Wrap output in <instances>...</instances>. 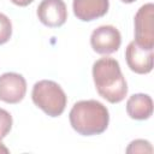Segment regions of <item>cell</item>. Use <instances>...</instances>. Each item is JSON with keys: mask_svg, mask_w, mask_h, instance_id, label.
Wrapping results in <instances>:
<instances>
[{"mask_svg": "<svg viewBox=\"0 0 154 154\" xmlns=\"http://www.w3.org/2000/svg\"><path fill=\"white\" fill-rule=\"evenodd\" d=\"M31 99L35 106L53 118L61 116L67 103V96L63 88L49 79H42L34 84Z\"/></svg>", "mask_w": 154, "mask_h": 154, "instance_id": "cell-3", "label": "cell"}, {"mask_svg": "<svg viewBox=\"0 0 154 154\" xmlns=\"http://www.w3.org/2000/svg\"><path fill=\"white\" fill-rule=\"evenodd\" d=\"M122 35L113 25H101L90 35V46L99 54H111L119 49Z\"/></svg>", "mask_w": 154, "mask_h": 154, "instance_id": "cell-5", "label": "cell"}, {"mask_svg": "<svg viewBox=\"0 0 154 154\" xmlns=\"http://www.w3.org/2000/svg\"><path fill=\"white\" fill-rule=\"evenodd\" d=\"M40 22L48 28H59L67 19V8L63 0H42L37 6Z\"/></svg>", "mask_w": 154, "mask_h": 154, "instance_id": "cell-7", "label": "cell"}, {"mask_svg": "<svg viewBox=\"0 0 154 154\" xmlns=\"http://www.w3.org/2000/svg\"><path fill=\"white\" fill-rule=\"evenodd\" d=\"M8 152H10V150H8L7 148H6V146H5V144H4L2 142H1V138H0V153H4V154H7Z\"/></svg>", "mask_w": 154, "mask_h": 154, "instance_id": "cell-15", "label": "cell"}, {"mask_svg": "<svg viewBox=\"0 0 154 154\" xmlns=\"http://www.w3.org/2000/svg\"><path fill=\"white\" fill-rule=\"evenodd\" d=\"M126 113L131 119L146 120L153 114V100L148 94L131 95L126 101Z\"/></svg>", "mask_w": 154, "mask_h": 154, "instance_id": "cell-10", "label": "cell"}, {"mask_svg": "<svg viewBox=\"0 0 154 154\" xmlns=\"http://www.w3.org/2000/svg\"><path fill=\"white\" fill-rule=\"evenodd\" d=\"M108 7V0H73L72 2L73 13L82 22H91L103 17Z\"/></svg>", "mask_w": 154, "mask_h": 154, "instance_id": "cell-9", "label": "cell"}, {"mask_svg": "<svg viewBox=\"0 0 154 154\" xmlns=\"http://www.w3.org/2000/svg\"><path fill=\"white\" fill-rule=\"evenodd\" d=\"M69 119L72 129L82 136H94L102 134L109 123L107 107L96 100H82L76 102Z\"/></svg>", "mask_w": 154, "mask_h": 154, "instance_id": "cell-2", "label": "cell"}, {"mask_svg": "<svg viewBox=\"0 0 154 154\" xmlns=\"http://www.w3.org/2000/svg\"><path fill=\"white\" fill-rule=\"evenodd\" d=\"M135 42L144 48L154 47V5L144 4L135 14Z\"/></svg>", "mask_w": 154, "mask_h": 154, "instance_id": "cell-4", "label": "cell"}, {"mask_svg": "<svg viewBox=\"0 0 154 154\" xmlns=\"http://www.w3.org/2000/svg\"><path fill=\"white\" fill-rule=\"evenodd\" d=\"M26 94V81L17 72H5L0 76V100L6 103H18Z\"/></svg>", "mask_w": 154, "mask_h": 154, "instance_id": "cell-6", "label": "cell"}, {"mask_svg": "<svg viewBox=\"0 0 154 154\" xmlns=\"http://www.w3.org/2000/svg\"><path fill=\"white\" fill-rule=\"evenodd\" d=\"M12 116L4 108H0V138L2 140L8 135L12 128Z\"/></svg>", "mask_w": 154, "mask_h": 154, "instance_id": "cell-13", "label": "cell"}, {"mask_svg": "<svg viewBox=\"0 0 154 154\" xmlns=\"http://www.w3.org/2000/svg\"><path fill=\"white\" fill-rule=\"evenodd\" d=\"M153 148L149 141L147 140H135L130 142L126 148V153H152Z\"/></svg>", "mask_w": 154, "mask_h": 154, "instance_id": "cell-12", "label": "cell"}, {"mask_svg": "<svg viewBox=\"0 0 154 154\" xmlns=\"http://www.w3.org/2000/svg\"><path fill=\"white\" fill-rule=\"evenodd\" d=\"M12 4L17 5V6H20V7H25L28 5H30L34 0H10Z\"/></svg>", "mask_w": 154, "mask_h": 154, "instance_id": "cell-14", "label": "cell"}, {"mask_svg": "<svg viewBox=\"0 0 154 154\" xmlns=\"http://www.w3.org/2000/svg\"><path fill=\"white\" fill-rule=\"evenodd\" d=\"M93 79L101 97L111 103L123 101L128 94V83L119 63L109 57L97 59L93 64Z\"/></svg>", "mask_w": 154, "mask_h": 154, "instance_id": "cell-1", "label": "cell"}, {"mask_svg": "<svg viewBox=\"0 0 154 154\" xmlns=\"http://www.w3.org/2000/svg\"><path fill=\"white\" fill-rule=\"evenodd\" d=\"M12 36V23L10 18L0 12V45L6 43Z\"/></svg>", "mask_w": 154, "mask_h": 154, "instance_id": "cell-11", "label": "cell"}, {"mask_svg": "<svg viewBox=\"0 0 154 154\" xmlns=\"http://www.w3.org/2000/svg\"><path fill=\"white\" fill-rule=\"evenodd\" d=\"M122 2H124V4H132V2H135L136 0H120Z\"/></svg>", "mask_w": 154, "mask_h": 154, "instance_id": "cell-16", "label": "cell"}, {"mask_svg": "<svg viewBox=\"0 0 154 154\" xmlns=\"http://www.w3.org/2000/svg\"><path fill=\"white\" fill-rule=\"evenodd\" d=\"M125 59L129 69L135 73L146 75L153 70V49L141 47L135 41L128 45Z\"/></svg>", "mask_w": 154, "mask_h": 154, "instance_id": "cell-8", "label": "cell"}]
</instances>
